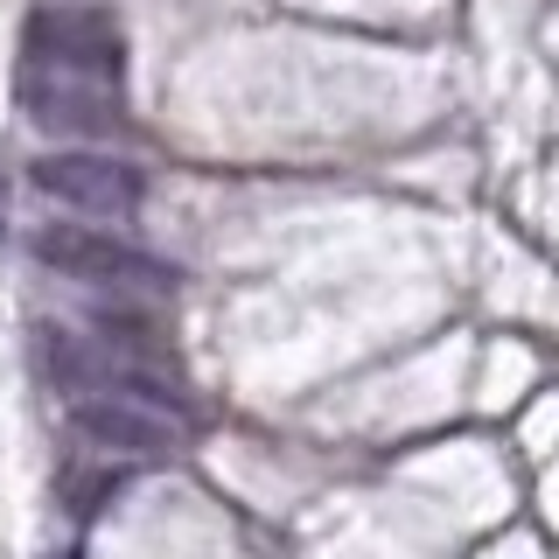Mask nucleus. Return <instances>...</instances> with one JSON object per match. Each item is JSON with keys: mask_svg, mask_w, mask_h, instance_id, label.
Returning <instances> with one entry per match:
<instances>
[{"mask_svg": "<svg viewBox=\"0 0 559 559\" xmlns=\"http://www.w3.org/2000/svg\"><path fill=\"white\" fill-rule=\"evenodd\" d=\"M28 182L43 189L70 217H98V224H127L147 203V175L127 154H98V147H57L28 168Z\"/></svg>", "mask_w": 559, "mask_h": 559, "instance_id": "obj_3", "label": "nucleus"}, {"mask_svg": "<svg viewBox=\"0 0 559 559\" xmlns=\"http://www.w3.org/2000/svg\"><path fill=\"white\" fill-rule=\"evenodd\" d=\"M63 419L92 454H119V462H162V454L182 448V419H168V406H147V399L112 392V384L70 392Z\"/></svg>", "mask_w": 559, "mask_h": 559, "instance_id": "obj_4", "label": "nucleus"}, {"mask_svg": "<svg viewBox=\"0 0 559 559\" xmlns=\"http://www.w3.org/2000/svg\"><path fill=\"white\" fill-rule=\"evenodd\" d=\"M28 252H35V266L78 280V287H98L112 301L175 294V266H162L154 252H140V245H127L119 231H105V224H35Z\"/></svg>", "mask_w": 559, "mask_h": 559, "instance_id": "obj_2", "label": "nucleus"}, {"mask_svg": "<svg viewBox=\"0 0 559 559\" xmlns=\"http://www.w3.org/2000/svg\"><path fill=\"white\" fill-rule=\"evenodd\" d=\"M22 70L28 78H57V84H84V92L119 98L127 28L112 22V8H84V0L35 8L28 28H22Z\"/></svg>", "mask_w": 559, "mask_h": 559, "instance_id": "obj_1", "label": "nucleus"}, {"mask_svg": "<svg viewBox=\"0 0 559 559\" xmlns=\"http://www.w3.org/2000/svg\"><path fill=\"white\" fill-rule=\"evenodd\" d=\"M22 105L49 133H119V98L84 92V84H57V78H28L22 70Z\"/></svg>", "mask_w": 559, "mask_h": 559, "instance_id": "obj_5", "label": "nucleus"}]
</instances>
